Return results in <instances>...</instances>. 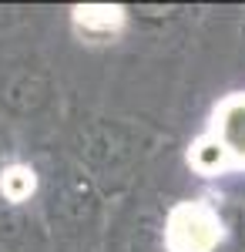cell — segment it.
<instances>
[{
    "mask_svg": "<svg viewBox=\"0 0 245 252\" xmlns=\"http://www.w3.org/2000/svg\"><path fill=\"white\" fill-rule=\"evenodd\" d=\"M222 239V222L205 202H185L168 215L165 242L171 252H212Z\"/></svg>",
    "mask_w": 245,
    "mask_h": 252,
    "instance_id": "cell-2",
    "label": "cell"
},
{
    "mask_svg": "<svg viewBox=\"0 0 245 252\" xmlns=\"http://www.w3.org/2000/svg\"><path fill=\"white\" fill-rule=\"evenodd\" d=\"M74 20L84 31H114L121 24V10L118 7H77Z\"/></svg>",
    "mask_w": 245,
    "mask_h": 252,
    "instance_id": "cell-4",
    "label": "cell"
},
{
    "mask_svg": "<svg viewBox=\"0 0 245 252\" xmlns=\"http://www.w3.org/2000/svg\"><path fill=\"white\" fill-rule=\"evenodd\" d=\"M188 161L202 175L245 168V94H232L218 104L208 131L191 148Z\"/></svg>",
    "mask_w": 245,
    "mask_h": 252,
    "instance_id": "cell-1",
    "label": "cell"
},
{
    "mask_svg": "<svg viewBox=\"0 0 245 252\" xmlns=\"http://www.w3.org/2000/svg\"><path fill=\"white\" fill-rule=\"evenodd\" d=\"M0 192L7 195L10 202H24L27 195L34 192V172L24 168V165H14L0 175Z\"/></svg>",
    "mask_w": 245,
    "mask_h": 252,
    "instance_id": "cell-3",
    "label": "cell"
}]
</instances>
